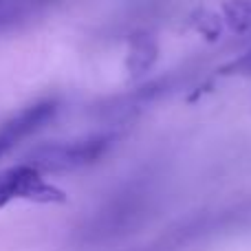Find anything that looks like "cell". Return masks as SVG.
<instances>
[{"mask_svg":"<svg viewBox=\"0 0 251 251\" xmlns=\"http://www.w3.org/2000/svg\"><path fill=\"white\" fill-rule=\"evenodd\" d=\"M154 187L148 181H134L110 196L82 229L84 245H108L132 234L154 207Z\"/></svg>","mask_w":251,"mask_h":251,"instance_id":"cell-1","label":"cell"},{"mask_svg":"<svg viewBox=\"0 0 251 251\" xmlns=\"http://www.w3.org/2000/svg\"><path fill=\"white\" fill-rule=\"evenodd\" d=\"M115 139L110 134H95L75 141H55L38 146L29 154L31 168L38 172H73L97 163L110 150Z\"/></svg>","mask_w":251,"mask_h":251,"instance_id":"cell-2","label":"cell"},{"mask_svg":"<svg viewBox=\"0 0 251 251\" xmlns=\"http://www.w3.org/2000/svg\"><path fill=\"white\" fill-rule=\"evenodd\" d=\"M13 199H31L40 203L64 201V194L42 181L40 172L31 165H16L0 172V205Z\"/></svg>","mask_w":251,"mask_h":251,"instance_id":"cell-3","label":"cell"},{"mask_svg":"<svg viewBox=\"0 0 251 251\" xmlns=\"http://www.w3.org/2000/svg\"><path fill=\"white\" fill-rule=\"evenodd\" d=\"M55 113H57L55 101H40V104L29 106L22 113H18L16 117H11L7 124L0 126V159L4 154H9L22 139L31 137L44 124L51 122L55 117Z\"/></svg>","mask_w":251,"mask_h":251,"instance_id":"cell-4","label":"cell"},{"mask_svg":"<svg viewBox=\"0 0 251 251\" xmlns=\"http://www.w3.org/2000/svg\"><path fill=\"white\" fill-rule=\"evenodd\" d=\"M159 55V49L156 42L150 35H137L132 40V47H130V55H128V69L132 75H143L152 69V64L156 62Z\"/></svg>","mask_w":251,"mask_h":251,"instance_id":"cell-5","label":"cell"},{"mask_svg":"<svg viewBox=\"0 0 251 251\" xmlns=\"http://www.w3.org/2000/svg\"><path fill=\"white\" fill-rule=\"evenodd\" d=\"M225 18L234 31L251 29V0H231V2H227Z\"/></svg>","mask_w":251,"mask_h":251,"instance_id":"cell-6","label":"cell"},{"mask_svg":"<svg viewBox=\"0 0 251 251\" xmlns=\"http://www.w3.org/2000/svg\"><path fill=\"white\" fill-rule=\"evenodd\" d=\"M234 69L243 71V73H251V51H249L245 57H240V60L236 62V64H234Z\"/></svg>","mask_w":251,"mask_h":251,"instance_id":"cell-7","label":"cell"}]
</instances>
